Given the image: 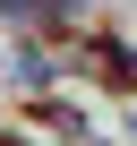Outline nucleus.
<instances>
[{
	"label": "nucleus",
	"mask_w": 137,
	"mask_h": 146,
	"mask_svg": "<svg viewBox=\"0 0 137 146\" xmlns=\"http://www.w3.org/2000/svg\"><path fill=\"white\" fill-rule=\"evenodd\" d=\"M0 17H43V0H0Z\"/></svg>",
	"instance_id": "nucleus-2"
},
{
	"label": "nucleus",
	"mask_w": 137,
	"mask_h": 146,
	"mask_svg": "<svg viewBox=\"0 0 137 146\" xmlns=\"http://www.w3.org/2000/svg\"><path fill=\"white\" fill-rule=\"evenodd\" d=\"M9 78H17L26 95H43V86H51V60H43V52H17V60H9Z\"/></svg>",
	"instance_id": "nucleus-1"
}]
</instances>
